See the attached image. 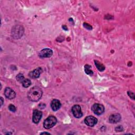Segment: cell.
<instances>
[{"label":"cell","instance_id":"cell-1","mask_svg":"<svg viewBox=\"0 0 135 135\" xmlns=\"http://www.w3.org/2000/svg\"><path fill=\"white\" fill-rule=\"evenodd\" d=\"M42 91L41 89L37 86L32 88L27 93L28 99L33 102H37L40 100L42 96Z\"/></svg>","mask_w":135,"mask_h":135},{"label":"cell","instance_id":"cell-2","mask_svg":"<svg viewBox=\"0 0 135 135\" xmlns=\"http://www.w3.org/2000/svg\"><path fill=\"white\" fill-rule=\"evenodd\" d=\"M24 28L21 25H15L12 27L11 34L12 36L15 39L21 38L24 34Z\"/></svg>","mask_w":135,"mask_h":135},{"label":"cell","instance_id":"cell-3","mask_svg":"<svg viewBox=\"0 0 135 135\" xmlns=\"http://www.w3.org/2000/svg\"><path fill=\"white\" fill-rule=\"evenodd\" d=\"M57 122L56 118L53 115L47 117L43 122V127L45 129H50L54 127Z\"/></svg>","mask_w":135,"mask_h":135},{"label":"cell","instance_id":"cell-4","mask_svg":"<svg viewBox=\"0 0 135 135\" xmlns=\"http://www.w3.org/2000/svg\"><path fill=\"white\" fill-rule=\"evenodd\" d=\"M92 110L94 114L99 115L102 114L104 111V107L102 104L95 103L92 107Z\"/></svg>","mask_w":135,"mask_h":135},{"label":"cell","instance_id":"cell-5","mask_svg":"<svg viewBox=\"0 0 135 135\" xmlns=\"http://www.w3.org/2000/svg\"><path fill=\"white\" fill-rule=\"evenodd\" d=\"M72 112L75 118H81L83 114L81 110V108L79 105H74L72 108Z\"/></svg>","mask_w":135,"mask_h":135},{"label":"cell","instance_id":"cell-6","mask_svg":"<svg viewBox=\"0 0 135 135\" xmlns=\"http://www.w3.org/2000/svg\"><path fill=\"white\" fill-rule=\"evenodd\" d=\"M98 122L97 119L93 116H88L84 119V123L89 127L94 126Z\"/></svg>","mask_w":135,"mask_h":135},{"label":"cell","instance_id":"cell-7","mask_svg":"<svg viewBox=\"0 0 135 135\" xmlns=\"http://www.w3.org/2000/svg\"><path fill=\"white\" fill-rule=\"evenodd\" d=\"M42 112L40 111V110H34L33 111V117H32V120H33V122L34 123H38L42 117Z\"/></svg>","mask_w":135,"mask_h":135},{"label":"cell","instance_id":"cell-8","mask_svg":"<svg viewBox=\"0 0 135 135\" xmlns=\"http://www.w3.org/2000/svg\"><path fill=\"white\" fill-rule=\"evenodd\" d=\"M53 51L52 50L50 49H44L40 52L38 55L41 58H45L51 57Z\"/></svg>","mask_w":135,"mask_h":135},{"label":"cell","instance_id":"cell-9","mask_svg":"<svg viewBox=\"0 0 135 135\" xmlns=\"http://www.w3.org/2000/svg\"><path fill=\"white\" fill-rule=\"evenodd\" d=\"M4 94L6 98L10 100L15 98L16 96V93L15 91L10 88H6L4 91Z\"/></svg>","mask_w":135,"mask_h":135},{"label":"cell","instance_id":"cell-10","mask_svg":"<svg viewBox=\"0 0 135 135\" xmlns=\"http://www.w3.org/2000/svg\"><path fill=\"white\" fill-rule=\"evenodd\" d=\"M42 72V70L41 68H38L32 71H31L28 75L30 76V78L32 79H36L38 78L41 74V73Z\"/></svg>","mask_w":135,"mask_h":135},{"label":"cell","instance_id":"cell-11","mask_svg":"<svg viewBox=\"0 0 135 135\" xmlns=\"http://www.w3.org/2000/svg\"><path fill=\"white\" fill-rule=\"evenodd\" d=\"M121 117L119 113H115L111 114L109 117V122L111 123H116L119 122L121 120Z\"/></svg>","mask_w":135,"mask_h":135},{"label":"cell","instance_id":"cell-12","mask_svg":"<svg viewBox=\"0 0 135 135\" xmlns=\"http://www.w3.org/2000/svg\"><path fill=\"white\" fill-rule=\"evenodd\" d=\"M61 106V103L60 101L57 99L53 100L51 102V107L52 109L55 111L59 110Z\"/></svg>","mask_w":135,"mask_h":135},{"label":"cell","instance_id":"cell-13","mask_svg":"<svg viewBox=\"0 0 135 135\" xmlns=\"http://www.w3.org/2000/svg\"><path fill=\"white\" fill-rule=\"evenodd\" d=\"M94 63H95V65L97 68L100 71L102 72V71H103L105 70V66L102 63H101L99 61L95 60L94 61Z\"/></svg>","mask_w":135,"mask_h":135},{"label":"cell","instance_id":"cell-14","mask_svg":"<svg viewBox=\"0 0 135 135\" xmlns=\"http://www.w3.org/2000/svg\"><path fill=\"white\" fill-rule=\"evenodd\" d=\"M84 71H85V72L88 75H89L90 76H92L93 74V71H92L91 70V66L89 65H88V64L85 65V66H84Z\"/></svg>","mask_w":135,"mask_h":135},{"label":"cell","instance_id":"cell-15","mask_svg":"<svg viewBox=\"0 0 135 135\" xmlns=\"http://www.w3.org/2000/svg\"><path fill=\"white\" fill-rule=\"evenodd\" d=\"M22 83L24 88H28L31 85V81L28 79H25Z\"/></svg>","mask_w":135,"mask_h":135},{"label":"cell","instance_id":"cell-16","mask_svg":"<svg viewBox=\"0 0 135 135\" xmlns=\"http://www.w3.org/2000/svg\"><path fill=\"white\" fill-rule=\"evenodd\" d=\"M16 79L17 80L21 82V83H22V82L24 81V80L25 79L24 78V75H23V74H21V73H19L17 75H16Z\"/></svg>","mask_w":135,"mask_h":135},{"label":"cell","instance_id":"cell-17","mask_svg":"<svg viewBox=\"0 0 135 135\" xmlns=\"http://www.w3.org/2000/svg\"><path fill=\"white\" fill-rule=\"evenodd\" d=\"M8 109H9L11 111L13 112H14L16 111V108H15V107L14 105H13V104H9V106H8Z\"/></svg>","mask_w":135,"mask_h":135},{"label":"cell","instance_id":"cell-18","mask_svg":"<svg viewBox=\"0 0 135 135\" xmlns=\"http://www.w3.org/2000/svg\"><path fill=\"white\" fill-rule=\"evenodd\" d=\"M83 26L85 28H86L87 30H91L92 29V27L90 25H89V24H88V23H83Z\"/></svg>","mask_w":135,"mask_h":135},{"label":"cell","instance_id":"cell-19","mask_svg":"<svg viewBox=\"0 0 135 135\" xmlns=\"http://www.w3.org/2000/svg\"><path fill=\"white\" fill-rule=\"evenodd\" d=\"M115 130L117 132H121L123 130V128L122 126H118L115 128Z\"/></svg>","mask_w":135,"mask_h":135},{"label":"cell","instance_id":"cell-20","mask_svg":"<svg viewBox=\"0 0 135 135\" xmlns=\"http://www.w3.org/2000/svg\"><path fill=\"white\" fill-rule=\"evenodd\" d=\"M128 95L129 96L130 98H131L133 100H134V93L131 91H128Z\"/></svg>","mask_w":135,"mask_h":135},{"label":"cell","instance_id":"cell-21","mask_svg":"<svg viewBox=\"0 0 135 135\" xmlns=\"http://www.w3.org/2000/svg\"><path fill=\"white\" fill-rule=\"evenodd\" d=\"M62 28H63V30H65V31H67V30H68V27H67L65 25H62Z\"/></svg>","mask_w":135,"mask_h":135},{"label":"cell","instance_id":"cell-22","mask_svg":"<svg viewBox=\"0 0 135 135\" xmlns=\"http://www.w3.org/2000/svg\"><path fill=\"white\" fill-rule=\"evenodd\" d=\"M1 105L2 106V105H3V99L2 97H1Z\"/></svg>","mask_w":135,"mask_h":135},{"label":"cell","instance_id":"cell-23","mask_svg":"<svg viewBox=\"0 0 135 135\" xmlns=\"http://www.w3.org/2000/svg\"><path fill=\"white\" fill-rule=\"evenodd\" d=\"M50 134V133H49V132H42V133H41V134Z\"/></svg>","mask_w":135,"mask_h":135}]
</instances>
